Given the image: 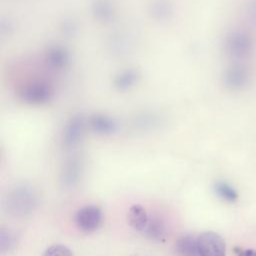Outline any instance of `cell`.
Segmentation results:
<instances>
[{"instance_id": "10", "label": "cell", "mask_w": 256, "mask_h": 256, "mask_svg": "<svg viewBox=\"0 0 256 256\" xmlns=\"http://www.w3.org/2000/svg\"><path fill=\"white\" fill-rule=\"evenodd\" d=\"M248 81L247 69L239 64L228 67L223 73V83L230 89H240Z\"/></svg>"}, {"instance_id": "4", "label": "cell", "mask_w": 256, "mask_h": 256, "mask_svg": "<svg viewBox=\"0 0 256 256\" xmlns=\"http://www.w3.org/2000/svg\"><path fill=\"white\" fill-rule=\"evenodd\" d=\"M103 221V212L95 204H88L80 207L75 215L74 222L76 227L85 233L96 231Z\"/></svg>"}, {"instance_id": "5", "label": "cell", "mask_w": 256, "mask_h": 256, "mask_svg": "<svg viewBox=\"0 0 256 256\" xmlns=\"http://www.w3.org/2000/svg\"><path fill=\"white\" fill-rule=\"evenodd\" d=\"M86 119L81 114L72 116L65 124L62 131V145L66 150H73L81 143L85 127Z\"/></svg>"}, {"instance_id": "12", "label": "cell", "mask_w": 256, "mask_h": 256, "mask_svg": "<svg viewBox=\"0 0 256 256\" xmlns=\"http://www.w3.org/2000/svg\"><path fill=\"white\" fill-rule=\"evenodd\" d=\"M140 79V73L135 68H127L118 73L113 79V86L120 92H126L136 85Z\"/></svg>"}, {"instance_id": "13", "label": "cell", "mask_w": 256, "mask_h": 256, "mask_svg": "<svg viewBox=\"0 0 256 256\" xmlns=\"http://www.w3.org/2000/svg\"><path fill=\"white\" fill-rule=\"evenodd\" d=\"M46 64L53 70H63L69 63V54L62 47L51 48L45 57Z\"/></svg>"}, {"instance_id": "14", "label": "cell", "mask_w": 256, "mask_h": 256, "mask_svg": "<svg viewBox=\"0 0 256 256\" xmlns=\"http://www.w3.org/2000/svg\"><path fill=\"white\" fill-rule=\"evenodd\" d=\"M175 252L181 255H198L197 236L192 234H183L175 242Z\"/></svg>"}, {"instance_id": "9", "label": "cell", "mask_w": 256, "mask_h": 256, "mask_svg": "<svg viewBox=\"0 0 256 256\" xmlns=\"http://www.w3.org/2000/svg\"><path fill=\"white\" fill-rule=\"evenodd\" d=\"M142 233L153 242H165L168 236L166 222L158 215H150L149 221Z\"/></svg>"}, {"instance_id": "11", "label": "cell", "mask_w": 256, "mask_h": 256, "mask_svg": "<svg viewBox=\"0 0 256 256\" xmlns=\"http://www.w3.org/2000/svg\"><path fill=\"white\" fill-rule=\"evenodd\" d=\"M149 217L150 215L146 208L138 203L131 205L127 212V222L129 226L138 232H143L149 221Z\"/></svg>"}, {"instance_id": "16", "label": "cell", "mask_w": 256, "mask_h": 256, "mask_svg": "<svg viewBox=\"0 0 256 256\" xmlns=\"http://www.w3.org/2000/svg\"><path fill=\"white\" fill-rule=\"evenodd\" d=\"M19 241V234L17 231L2 227L0 229V254H4L16 248Z\"/></svg>"}, {"instance_id": "17", "label": "cell", "mask_w": 256, "mask_h": 256, "mask_svg": "<svg viewBox=\"0 0 256 256\" xmlns=\"http://www.w3.org/2000/svg\"><path fill=\"white\" fill-rule=\"evenodd\" d=\"M213 190L219 198H221L222 200L228 203H235L238 200L239 195L237 190L225 181H222V180L216 181L213 184Z\"/></svg>"}, {"instance_id": "19", "label": "cell", "mask_w": 256, "mask_h": 256, "mask_svg": "<svg viewBox=\"0 0 256 256\" xmlns=\"http://www.w3.org/2000/svg\"><path fill=\"white\" fill-rule=\"evenodd\" d=\"M239 255H247V256H252V255H256V251L252 250V249H246V250H242L239 251L238 253Z\"/></svg>"}, {"instance_id": "1", "label": "cell", "mask_w": 256, "mask_h": 256, "mask_svg": "<svg viewBox=\"0 0 256 256\" xmlns=\"http://www.w3.org/2000/svg\"><path fill=\"white\" fill-rule=\"evenodd\" d=\"M39 191L31 184L21 183L8 190L3 199V208L10 216L25 218L38 208Z\"/></svg>"}, {"instance_id": "18", "label": "cell", "mask_w": 256, "mask_h": 256, "mask_svg": "<svg viewBox=\"0 0 256 256\" xmlns=\"http://www.w3.org/2000/svg\"><path fill=\"white\" fill-rule=\"evenodd\" d=\"M43 255L49 256H70L73 255L72 250L69 247L62 244H53L46 248Z\"/></svg>"}, {"instance_id": "15", "label": "cell", "mask_w": 256, "mask_h": 256, "mask_svg": "<svg viewBox=\"0 0 256 256\" xmlns=\"http://www.w3.org/2000/svg\"><path fill=\"white\" fill-rule=\"evenodd\" d=\"M161 117L154 112H142L133 120V125L139 130H152L160 126Z\"/></svg>"}, {"instance_id": "8", "label": "cell", "mask_w": 256, "mask_h": 256, "mask_svg": "<svg viewBox=\"0 0 256 256\" xmlns=\"http://www.w3.org/2000/svg\"><path fill=\"white\" fill-rule=\"evenodd\" d=\"M87 126L98 135H113L119 131V122L106 114L96 113L87 119Z\"/></svg>"}, {"instance_id": "3", "label": "cell", "mask_w": 256, "mask_h": 256, "mask_svg": "<svg viewBox=\"0 0 256 256\" xmlns=\"http://www.w3.org/2000/svg\"><path fill=\"white\" fill-rule=\"evenodd\" d=\"M84 162L81 156L71 155L63 163L60 174L59 184L65 190H71L75 188L83 174Z\"/></svg>"}, {"instance_id": "20", "label": "cell", "mask_w": 256, "mask_h": 256, "mask_svg": "<svg viewBox=\"0 0 256 256\" xmlns=\"http://www.w3.org/2000/svg\"><path fill=\"white\" fill-rule=\"evenodd\" d=\"M251 8H252V11H253V13L256 15V0H252V5H251Z\"/></svg>"}, {"instance_id": "2", "label": "cell", "mask_w": 256, "mask_h": 256, "mask_svg": "<svg viewBox=\"0 0 256 256\" xmlns=\"http://www.w3.org/2000/svg\"><path fill=\"white\" fill-rule=\"evenodd\" d=\"M52 86L43 81L35 80L26 83L19 92L21 100L30 105H42L48 103L53 97Z\"/></svg>"}, {"instance_id": "7", "label": "cell", "mask_w": 256, "mask_h": 256, "mask_svg": "<svg viewBox=\"0 0 256 256\" xmlns=\"http://www.w3.org/2000/svg\"><path fill=\"white\" fill-rule=\"evenodd\" d=\"M228 55L233 58H243L249 55L253 48V41L249 34L244 31L230 33L225 44Z\"/></svg>"}, {"instance_id": "6", "label": "cell", "mask_w": 256, "mask_h": 256, "mask_svg": "<svg viewBox=\"0 0 256 256\" xmlns=\"http://www.w3.org/2000/svg\"><path fill=\"white\" fill-rule=\"evenodd\" d=\"M198 255L223 256L226 253L224 239L213 231H205L197 236Z\"/></svg>"}]
</instances>
